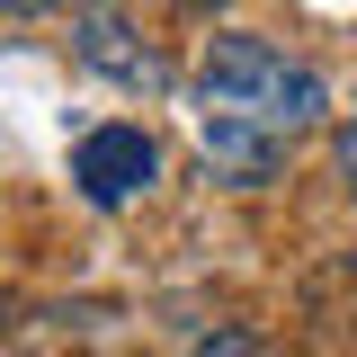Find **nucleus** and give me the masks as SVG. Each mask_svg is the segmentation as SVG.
<instances>
[{
  "label": "nucleus",
  "instance_id": "f03ea898",
  "mask_svg": "<svg viewBox=\"0 0 357 357\" xmlns=\"http://www.w3.org/2000/svg\"><path fill=\"white\" fill-rule=\"evenodd\" d=\"M152 170H161V152H152L143 126H98V134H81V152H72V178H81L89 206H134V197L152 188Z\"/></svg>",
  "mask_w": 357,
  "mask_h": 357
},
{
  "label": "nucleus",
  "instance_id": "7ed1b4c3",
  "mask_svg": "<svg viewBox=\"0 0 357 357\" xmlns=\"http://www.w3.org/2000/svg\"><path fill=\"white\" fill-rule=\"evenodd\" d=\"M81 54L98 63V72H116L126 89L161 81V54H152V45H126V18H116V9H89V18H81Z\"/></svg>",
  "mask_w": 357,
  "mask_h": 357
},
{
  "label": "nucleus",
  "instance_id": "39448f33",
  "mask_svg": "<svg viewBox=\"0 0 357 357\" xmlns=\"http://www.w3.org/2000/svg\"><path fill=\"white\" fill-rule=\"evenodd\" d=\"M340 178L357 188V107H349V126H340Z\"/></svg>",
  "mask_w": 357,
  "mask_h": 357
},
{
  "label": "nucleus",
  "instance_id": "20e7f679",
  "mask_svg": "<svg viewBox=\"0 0 357 357\" xmlns=\"http://www.w3.org/2000/svg\"><path fill=\"white\" fill-rule=\"evenodd\" d=\"M188 357H268V349L250 340V331H215V340H197Z\"/></svg>",
  "mask_w": 357,
  "mask_h": 357
},
{
  "label": "nucleus",
  "instance_id": "0eeeda50",
  "mask_svg": "<svg viewBox=\"0 0 357 357\" xmlns=\"http://www.w3.org/2000/svg\"><path fill=\"white\" fill-rule=\"evenodd\" d=\"M0 9H54V0H0Z\"/></svg>",
  "mask_w": 357,
  "mask_h": 357
},
{
  "label": "nucleus",
  "instance_id": "f257e3e1",
  "mask_svg": "<svg viewBox=\"0 0 357 357\" xmlns=\"http://www.w3.org/2000/svg\"><path fill=\"white\" fill-rule=\"evenodd\" d=\"M188 107H197V143H206L215 178L259 188L295 152V134H312L331 116V89H321L312 63H295L286 45H268V36H215L206 63H197Z\"/></svg>",
  "mask_w": 357,
  "mask_h": 357
},
{
  "label": "nucleus",
  "instance_id": "423d86ee",
  "mask_svg": "<svg viewBox=\"0 0 357 357\" xmlns=\"http://www.w3.org/2000/svg\"><path fill=\"white\" fill-rule=\"evenodd\" d=\"M170 9H197V18H215V9H223V0H170Z\"/></svg>",
  "mask_w": 357,
  "mask_h": 357
}]
</instances>
